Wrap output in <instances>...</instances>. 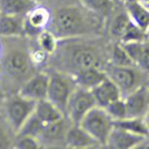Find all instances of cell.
<instances>
[{
	"label": "cell",
	"instance_id": "cell-1",
	"mask_svg": "<svg viewBox=\"0 0 149 149\" xmlns=\"http://www.w3.org/2000/svg\"><path fill=\"white\" fill-rule=\"evenodd\" d=\"M56 37H74L84 34L86 22L83 13L76 7H63L55 13L53 19Z\"/></svg>",
	"mask_w": 149,
	"mask_h": 149
},
{
	"label": "cell",
	"instance_id": "cell-2",
	"mask_svg": "<svg viewBox=\"0 0 149 149\" xmlns=\"http://www.w3.org/2000/svg\"><path fill=\"white\" fill-rule=\"evenodd\" d=\"M114 120L104 108L95 105L92 108L79 123L89 132L100 146H105L111 130L114 127Z\"/></svg>",
	"mask_w": 149,
	"mask_h": 149
},
{
	"label": "cell",
	"instance_id": "cell-3",
	"mask_svg": "<svg viewBox=\"0 0 149 149\" xmlns=\"http://www.w3.org/2000/svg\"><path fill=\"white\" fill-rule=\"evenodd\" d=\"M75 88L76 84L73 77L71 79L60 73L49 75L47 99L56 105L63 112V114H66L68 100Z\"/></svg>",
	"mask_w": 149,
	"mask_h": 149
},
{
	"label": "cell",
	"instance_id": "cell-4",
	"mask_svg": "<svg viewBox=\"0 0 149 149\" xmlns=\"http://www.w3.org/2000/svg\"><path fill=\"white\" fill-rule=\"evenodd\" d=\"M95 105L97 102L91 90L76 86L72 92L67 104L66 114L68 116L71 123L79 125L83 117Z\"/></svg>",
	"mask_w": 149,
	"mask_h": 149
},
{
	"label": "cell",
	"instance_id": "cell-5",
	"mask_svg": "<svg viewBox=\"0 0 149 149\" xmlns=\"http://www.w3.org/2000/svg\"><path fill=\"white\" fill-rule=\"evenodd\" d=\"M36 102L22 95H17L11 99L7 104V118L10 127L18 134L24 123L30 118L35 111Z\"/></svg>",
	"mask_w": 149,
	"mask_h": 149
},
{
	"label": "cell",
	"instance_id": "cell-6",
	"mask_svg": "<svg viewBox=\"0 0 149 149\" xmlns=\"http://www.w3.org/2000/svg\"><path fill=\"white\" fill-rule=\"evenodd\" d=\"M107 75L118 85L121 93L129 94L138 88L139 77L134 66H114L111 65L107 68Z\"/></svg>",
	"mask_w": 149,
	"mask_h": 149
},
{
	"label": "cell",
	"instance_id": "cell-7",
	"mask_svg": "<svg viewBox=\"0 0 149 149\" xmlns=\"http://www.w3.org/2000/svg\"><path fill=\"white\" fill-rule=\"evenodd\" d=\"M127 118H143L149 110V88L138 86L125 97Z\"/></svg>",
	"mask_w": 149,
	"mask_h": 149
},
{
	"label": "cell",
	"instance_id": "cell-8",
	"mask_svg": "<svg viewBox=\"0 0 149 149\" xmlns=\"http://www.w3.org/2000/svg\"><path fill=\"white\" fill-rule=\"evenodd\" d=\"M145 136L134 134L123 128L114 126L110 132L105 146L114 149H130L139 147L145 141Z\"/></svg>",
	"mask_w": 149,
	"mask_h": 149
},
{
	"label": "cell",
	"instance_id": "cell-9",
	"mask_svg": "<svg viewBox=\"0 0 149 149\" xmlns=\"http://www.w3.org/2000/svg\"><path fill=\"white\" fill-rule=\"evenodd\" d=\"M49 75L44 73H38L30 77L27 82L19 90V95L27 97L34 101H39L43 99H47Z\"/></svg>",
	"mask_w": 149,
	"mask_h": 149
},
{
	"label": "cell",
	"instance_id": "cell-10",
	"mask_svg": "<svg viewBox=\"0 0 149 149\" xmlns=\"http://www.w3.org/2000/svg\"><path fill=\"white\" fill-rule=\"evenodd\" d=\"M64 141L71 148H89L100 146L91 134L77 123H71L67 128Z\"/></svg>",
	"mask_w": 149,
	"mask_h": 149
},
{
	"label": "cell",
	"instance_id": "cell-11",
	"mask_svg": "<svg viewBox=\"0 0 149 149\" xmlns=\"http://www.w3.org/2000/svg\"><path fill=\"white\" fill-rule=\"evenodd\" d=\"M91 91L94 95L97 105L102 107V108H105L111 102L122 97V93L118 88V85L108 76L97 86H95Z\"/></svg>",
	"mask_w": 149,
	"mask_h": 149
},
{
	"label": "cell",
	"instance_id": "cell-12",
	"mask_svg": "<svg viewBox=\"0 0 149 149\" xmlns=\"http://www.w3.org/2000/svg\"><path fill=\"white\" fill-rule=\"evenodd\" d=\"M136 66L149 72V45L145 40L121 43Z\"/></svg>",
	"mask_w": 149,
	"mask_h": 149
},
{
	"label": "cell",
	"instance_id": "cell-13",
	"mask_svg": "<svg viewBox=\"0 0 149 149\" xmlns=\"http://www.w3.org/2000/svg\"><path fill=\"white\" fill-rule=\"evenodd\" d=\"M107 76H108L107 72L101 70L100 67H90V68H84V70H80L75 72L73 79H74L76 86L93 90L104 79H107Z\"/></svg>",
	"mask_w": 149,
	"mask_h": 149
},
{
	"label": "cell",
	"instance_id": "cell-14",
	"mask_svg": "<svg viewBox=\"0 0 149 149\" xmlns=\"http://www.w3.org/2000/svg\"><path fill=\"white\" fill-rule=\"evenodd\" d=\"M126 13L131 22L139 28L147 31L149 28V8L139 0H126Z\"/></svg>",
	"mask_w": 149,
	"mask_h": 149
},
{
	"label": "cell",
	"instance_id": "cell-15",
	"mask_svg": "<svg viewBox=\"0 0 149 149\" xmlns=\"http://www.w3.org/2000/svg\"><path fill=\"white\" fill-rule=\"evenodd\" d=\"M51 20L49 11L44 7L33 8L25 16V33L28 31H42L46 28Z\"/></svg>",
	"mask_w": 149,
	"mask_h": 149
},
{
	"label": "cell",
	"instance_id": "cell-16",
	"mask_svg": "<svg viewBox=\"0 0 149 149\" xmlns=\"http://www.w3.org/2000/svg\"><path fill=\"white\" fill-rule=\"evenodd\" d=\"M25 33V17L0 13V36L15 37Z\"/></svg>",
	"mask_w": 149,
	"mask_h": 149
},
{
	"label": "cell",
	"instance_id": "cell-17",
	"mask_svg": "<svg viewBox=\"0 0 149 149\" xmlns=\"http://www.w3.org/2000/svg\"><path fill=\"white\" fill-rule=\"evenodd\" d=\"M34 113L44 125L56 122L58 120L63 119L64 117L63 112L55 104H53L48 99H43L37 101Z\"/></svg>",
	"mask_w": 149,
	"mask_h": 149
},
{
	"label": "cell",
	"instance_id": "cell-18",
	"mask_svg": "<svg viewBox=\"0 0 149 149\" xmlns=\"http://www.w3.org/2000/svg\"><path fill=\"white\" fill-rule=\"evenodd\" d=\"M5 65L7 71L14 76H24L30 68L29 57L22 52L10 53L6 58Z\"/></svg>",
	"mask_w": 149,
	"mask_h": 149
},
{
	"label": "cell",
	"instance_id": "cell-19",
	"mask_svg": "<svg viewBox=\"0 0 149 149\" xmlns=\"http://www.w3.org/2000/svg\"><path fill=\"white\" fill-rule=\"evenodd\" d=\"M36 7L35 0H0V13L25 17Z\"/></svg>",
	"mask_w": 149,
	"mask_h": 149
},
{
	"label": "cell",
	"instance_id": "cell-20",
	"mask_svg": "<svg viewBox=\"0 0 149 149\" xmlns=\"http://www.w3.org/2000/svg\"><path fill=\"white\" fill-rule=\"evenodd\" d=\"M71 62L76 72L90 67H100V58L89 48H75L71 55Z\"/></svg>",
	"mask_w": 149,
	"mask_h": 149
},
{
	"label": "cell",
	"instance_id": "cell-21",
	"mask_svg": "<svg viewBox=\"0 0 149 149\" xmlns=\"http://www.w3.org/2000/svg\"><path fill=\"white\" fill-rule=\"evenodd\" d=\"M114 126L120 128H123L126 130H129L134 134H141L145 137H148L149 131L146 126V122L143 118H125V119L114 120Z\"/></svg>",
	"mask_w": 149,
	"mask_h": 149
},
{
	"label": "cell",
	"instance_id": "cell-22",
	"mask_svg": "<svg viewBox=\"0 0 149 149\" xmlns=\"http://www.w3.org/2000/svg\"><path fill=\"white\" fill-rule=\"evenodd\" d=\"M67 128L65 127V122L64 119H61L56 122H52L48 125H45L44 129L42 131V134L39 136V140L40 139H47L48 141L52 140H58V139H65V134H66Z\"/></svg>",
	"mask_w": 149,
	"mask_h": 149
},
{
	"label": "cell",
	"instance_id": "cell-23",
	"mask_svg": "<svg viewBox=\"0 0 149 149\" xmlns=\"http://www.w3.org/2000/svg\"><path fill=\"white\" fill-rule=\"evenodd\" d=\"M80 2L85 9L100 16L109 15L114 6V0H80Z\"/></svg>",
	"mask_w": 149,
	"mask_h": 149
},
{
	"label": "cell",
	"instance_id": "cell-24",
	"mask_svg": "<svg viewBox=\"0 0 149 149\" xmlns=\"http://www.w3.org/2000/svg\"><path fill=\"white\" fill-rule=\"evenodd\" d=\"M110 64L114 66H136L121 43L113 47L110 57Z\"/></svg>",
	"mask_w": 149,
	"mask_h": 149
},
{
	"label": "cell",
	"instance_id": "cell-25",
	"mask_svg": "<svg viewBox=\"0 0 149 149\" xmlns=\"http://www.w3.org/2000/svg\"><path fill=\"white\" fill-rule=\"evenodd\" d=\"M38 44L44 53H54L57 47V38L56 35L49 30L43 29L38 34Z\"/></svg>",
	"mask_w": 149,
	"mask_h": 149
},
{
	"label": "cell",
	"instance_id": "cell-26",
	"mask_svg": "<svg viewBox=\"0 0 149 149\" xmlns=\"http://www.w3.org/2000/svg\"><path fill=\"white\" fill-rule=\"evenodd\" d=\"M107 112L110 114L113 120H120L127 118V105L123 97H120L118 100L111 102L104 108Z\"/></svg>",
	"mask_w": 149,
	"mask_h": 149
},
{
	"label": "cell",
	"instance_id": "cell-27",
	"mask_svg": "<svg viewBox=\"0 0 149 149\" xmlns=\"http://www.w3.org/2000/svg\"><path fill=\"white\" fill-rule=\"evenodd\" d=\"M130 22V18L128 14H120L119 16L116 17L113 20V24L111 25V35L117 39H121V37L125 34V30L127 28L128 24Z\"/></svg>",
	"mask_w": 149,
	"mask_h": 149
},
{
	"label": "cell",
	"instance_id": "cell-28",
	"mask_svg": "<svg viewBox=\"0 0 149 149\" xmlns=\"http://www.w3.org/2000/svg\"><path fill=\"white\" fill-rule=\"evenodd\" d=\"M40 140L37 137L29 136V134H18L14 147L20 149H36L42 147Z\"/></svg>",
	"mask_w": 149,
	"mask_h": 149
},
{
	"label": "cell",
	"instance_id": "cell-29",
	"mask_svg": "<svg viewBox=\"0 0 149 149\" xmlns=\"http://www.w3.org/2000/svg\"><path fill=\"white\" fill-rule=\"evenodd\" d=\"M9 136L3 130V128L0 127V148H5L9 146Z\"/></svg>",
	"mask_w": 149,
	"mask_h": 149
},
{
	"label": "cell",
	"instance_id": "cell-30",
	"mask_svg": "<svg viewBox=\"0 0 149 149\" xmlns=\"http://www.w3.org/2000/svg\"><path fill=\"white\" fill-rule=\"evenodd\" d=\"M145 122H146V126H147V128H148V131H149V110L148 112L146 113V116H145Z\"/></svg>",
	"mask_w": 149,
	"mask_h": 149
},
{
	"label": "cell",
	"instance_id": "cell-31",
	"mask_svg": "<svg viewBox=\"0 0 149 149\" xmlns=\"http://www.w3.org/2000/svg\"><path fill=\"white\" fill-rule=\"evenodd\" d=\"M139 1H141L143 3H149V0H139Z\"/></svg>",
	"mask_w": 149,
	"mask_h": 149
},
{
	"label": "cell",
	"instance_id": "cell-32",
	"mask_svg": "<svg viewBox=\"0 0 149 149\" xmlns=\"http://www.w3.org/2000/svg\"><path fill=\"white\" fill-rule=\"evenodd\" d=\"M146 33H147V35H148V36H149V28H148V29H147V31H146Z\"/></svg>",
	"mask_w": 149,
	"mask_h": 149
},
{
	"label": "cell",
	"instance_id": "cell-33",
	"mask_svg": "<svg viewBox=\"0 0 149 149\" xmlns=\"http://www.w3.org/2000/svg\"><path fill=\"white\" fill-rule=\"evenodd\" d=\"M145 5H146V6H147V7L149 8V3H145Z\"/></svg>",
	"mask_w": 149,
	"mask_h": 149
},
{
	"label": "cell",
	"instance_id": "cell-34",
	"mask_svg": "<svg viewBox=\"0 0 149 149\" xmlns=\"http://www.w3.org/2000/svg\"><path fill=\"white\" fill-rule=\"evenodd\" d=\"M121 1H123V2H125V1H126V0H121Z\"/></svg>",
	"mask_w": 149,
	"mask_h": 149
},
{
	"label": "cell",
	"instance_id": "cell-35",
	"mask_svg": "<svg viewBox=\"0 0 149 149\" xmlns=\"http://www.w3.org/2000/svg\"><path fill=\"white\" fill-rule=\"evenodd\" d=\"M148 88H149V86H148Z\"/></svg>",
	"mask_w": 149,
	"mask_h": 149
}]
</instances>
